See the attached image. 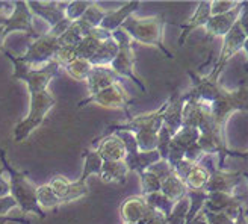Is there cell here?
I'll use <instances>...</instances> for the list:
<instances>
[{
  "label": "cell",
  "instance_id": "17",
  "mask_svg": "<svg viewBox=\"0 0 248 224\" xmlns=\"http://www.w3.org/2000/svg\"><path fill=\"white\" fill-rule=\"evenodd\" d=\"M95 150L103 160H124L126 158V145L117 133L102 135L97 140Z\"/></svg>",
  "mask_w": 248,
  "mask_h": 224
},
{
  "label": "cell",
  "instance_id": "48",
  "mask_svg": "<svg viewBox=\"0 0 248 224\" xmlns=\"http://www.w3.org/2000/svg\"><path fill=\"white\" fill-rule=\"evenodd\" d=\"M5 33H3V26H0V52H3V43H5Z\"/></svg>",
  "mask_w": 248,
  "mask_h": 224
},
{
  "label": "cell",
  "instance_id": "36",
  "mask_svg": "<svg viewBox=\"0 0 248 224\" xmlns=\"http://www.w3.org/2000/svg\"><path fill=\"white\" fill-rule=\"evenodd\" d=\"M70 183H71V180H68L65 176H61V174H55V176L50 179V182H48L47 185L50 186L52 191L61 198L62 205H64V198H65V195H67V192L70 190Z\"/></svg>",
  "mask_w": 248,
  "mask_h": 224
},
{
  "label": "cell",
  "instance_id": "27",
  "mask_svg": "<svg viewBox=\"0 0 248 224\" xmlns=\"http://www.w3.org/2000/svg\"><path fill=\"white\" fill-rule=\"evenodd\" d=\"M83 171L80 174V177L76 179L82 183H88V179L91 176H100L102 173V165H103V159L98 155L97 150H85L83 152Z\"/></svg>",
  "mask_w": 248,
  "mask_h": 224
},
{
  "label": "cell",
  "instance_id": "33",
  "mask_svg": "<svg viewBox=\"0 0 248 224\" xmlns=\"http://www.w3.org/2000/svg\"><path fill=\"white\" fill-rule=\"evenodd\" d=\"M188 212H189V198L186 195L185 198H182L180 202L174 205L171 214L167 217V224H186Z\"/></svg>",
  "mask_w": 248,
  "mask_h": 224
},
{
  "label": "cell",
  "instance_id": "43",
  "mask_svg": "<svg viewBox=\"0 0 248 224\" xmlns=\"http://www.w3.org/2000/svg\"><path fill=\"white\" fill-rule=\"evenodd\" d=\"M11 195V183L5 179V170L0 168V197Z\"/></svg>",
  "mask_w": 248,
  "mask_h": 224
},
{
  "label": "cell",
  "instance_id": "46",
  "mask_svg": "<svg viewBox=\"0 0 248 224\" xmlns=\"http://www.w3.org/2000/svg\"><path fill=\"white\" fill-rule=\"evenodd\" d=\"M227 156H234V158H241L244 160H248V150L247 152H236V150H229Z\"/></svg>",
  "mask_w": 248,
  "mask_h": 224
},
{
  "label": "cell",
  "instance_id": "6",
  "mask_svg": "<svg viewBox=\"0 0 248 224\" xmlns=\"http://www.w3.org/2000/svg\"><path fill=\"white\" fill-rule=\"evenodd\" d=\"M112 38L118 44V52L109 67L112 68L120 78H126L132 80L135 85L140 86V90L147 93L145 83L140 79V76L135 71V48H133V40L124 32L121 28L112 32Z\"/></svg>",
  "mask_w": 248,
  "mask_h": 224
},
{
  "label": "cell",
  "instance_id": "44",
  "mask_svg": "<svg viewBox=\"0 0 248 224\" xmlns=\"http://www.w3.org/2000/svg\"><path fill=\"white\" fill-rule=\"evenodd\" d=\"M33 224L28 218H18V217H0V224Z\"/></svg>",
  "mask_w": 248,
  "mask_h": 224
},
{
  "label": "cell",
  "instance_id": "9",
  "mask_svg": "<svg viewBox=\"0 0 248 224\" xmlns=\"http://www.w3.org/2000/svg\"><path fill=\"white\" fill-rule=\"evenodd\" d=\"M91 103L97 105V106H102V108H108V109L127 111L132 100H130V96L127 94L126 88H124V86L118 82V83L110 85V86H108V88L83 98L82 102H79L78 108H83V106L91 105Z\"/></svg>",
  "mask_w": 248,
  "mask_h": 224
},
{
  "label": "cell",
  "instance_id": "26",
  "mask_svg": "<svg viewBox=\"0 0 248 224\" xmlns=\"http://www.w3.org/2000/svg\"><path fill=\"white\" fill-rule=\"evenodd\" d=\"M106 12H108V11H105L103 8H100L97 3L93 2V3L88 6V9L85 11V14L76 21V23L79 24L80 31H82V35L86 36V33H88L91 29L100 26V23H102V20L105 18Z\"/></svg>",
  "mask_w": 248,
  "mask_h": 224
},
{
  "label": "cell",
  "instance_id": "13",
  "mask_svg": "<svg viewBox=\"0 0 248 224\" xmlns=\"http://www.w3.org/2000/svg\"><path fill=\"white\" fill-rule=\"evenodd\" d=\"M242 179V171H229L224 168L215 167L209 171V180L206 183V192H222V194H234V190Z\"/></svg>",
  "mask_w": 248,
  "mask_h": 224
},
{
  "label": "cell",
  "instance_id": "52",
  "mask_svg": "<svg viewBox=\"0 0 248 224\" xmlns=\"http://www.w3.org/2000/svg\"><path fill=\"white\" fill-rule=\"evenodd\" d=\"M245 212H247V215H248V206L245 208Z\"/></svg>",
  "mask_w": 248,
  "mask_h": 224
},
{
  "label": "cell",
  "instance_id": "35",
  "mask_svg": "<svg viewBox=\"0 0 248 224\" xmlns=\"http://www.w3.org/2000/svg\"><path fill=\"white\" fill-rule=\"evenodd\" d=\"M82 38H83L82 31H80V28H79V24H78L76 21H74V23H71V26L59 36L58 41H59V46H61V47H68V46L78 44Z\"/></svg>",
  "mask_w": 248,
  "mask_h": 224
},
{
  "label": "cell",
  "instance_id": "21",
  "mask_svg": "<svg viewBox=\"0 0 248 224\" xmlns=\"http://www.w3.org/2000/svg\"><path fill=\"white\" fill-rule=\"evenodd\" d=\"M210 17H212V14H210V2H198V6L192 14V17L185 24H180L182 33L179 36V46H183L186 38H188L195 29L204 28Z\"/></svg>",
  "mask_w": 248,
  "mask_h": 224
},
{
  "label": "cell",
  "instance_id": "42",
  "mask_svg": "<svg viewBox=\"0 0 248 224\" xmlns=\"http://www.w3.org/2000/svg\"><path fill=\"white\" fill-rule=\"evenodd\" d=\"M140 224H167V217L156 212V210H150V214L145 217V220Z\"/></svg>",
  "mask_w": 248,
  "mask_h": 224
},
{
  "label": "cell",
  "instance_id": "14",
  "mask_svg": "<svg viewBox=\"0 0 248 224\" xmlns=\"http://www.w3.org/2000/svg\"><path fill=\"white\" fill-rule=\"evenodd\" d=\"M186 102V94H180L177 90L172 91L165 102V111L162 118V126L174 136L183 126V108Z\"/></svg>",
  "mask_w": 248,
  "mask_h": 224
},
{
  "label": "cell",
  "instance_id": "39",
  "mask_svg": "<svg viewBox=\"0 0 248 224\" xmlns=\"http://www.w3.org/2000/svg\"><path fill=\"white\" fill-rule=\"evenodd\" d=\"M202 212L207 224H234V220H232L224 212H210V210H206V209H202Z\"/></svg>",
  "mask_w": 248,
  "mask_h": 224
},
{
  "label": "cell",
  "instance_id": "25",
  "mask_svg": "<svg viewBox=\"0 0 248 224\" xmlns=\"http://www.w3.org/2000/svg\"><path fill=\"white\" fill-rule=\"evenodd\" d=\"M117 52H118V44L112 36H110L109 40L102 41L100 47L97 48L95 55L91 58L90 64L93 67H108L112 64Z\"/></svg>",
  "mask_w": 248,
  "mask_h": 224
},
{
  "label": "cell",
  "instance_id": "32",
  "mask_svg": "<svg viewBox=\"0 0 248 224\" xmlns=\"http://www.w3.org/2000/svg\"><path fill=\"white\" fill-rule=\"evenodd\" d=\"M138 176H140V180H141V192H142V195H148V194L160 191L162 179H160L156 173H153L152 170L147 168L145 171L140 173Z\"/></svg>",
  "mask_w": 248,
  "mask_h": 224
},
{
  "label": "cell",
  "instance_id": "1",
  "mask_svg": "<svg viewBox=\"0 0 248 224\" xmlns=\"http://www.w3.org/2000/svg\"><path fill=\"white\" fill-rule=\"evenodd\" d=\"M3 55L14 64L12 79L24 82L29 91V112L26 118H23L14 129V141L21 143L41 126L50 109L56 105V98L48 90V85L59 74L61 65L56 61H50L41 68H31L21 62L18 56L11 55L5 48Z\"/></svg>",
  "mask_w": 248,
  "mask_h": 224
},
{
  "label": "cell",
  "instance_id": "18",
  "mask_svg": "<svg viewBox=\"0 0 248 224\" xmlns=\"http://www.w3.org/2000/svg\"><path fill=\"white\" fill-rule=\"evenodd\" d=\"M150 210L152 208L145 203L142 195H133L123 202L120 212H121V218L124 223L140 224L145 220L148 214H150Z\"/></svg>",
  "mask_w": 248,
  "mask_h": 224
},
{
  "label": "cell",
  "instance_id": "28",
  "mask_svg": "<svg viewBox=\"0 0 248 224\" xmlns=\"http://www.w3.org/2000/svg\"><path fill=\"white\" fill-rule=\"evenodd\" d=\"M198 138H200V130L198 129L191 126H182V129L172 136L171 143L176 147H179L183 153H186L188 148H191L198 143Z\"/></svg>",
  "mask_w": 248,
  "mask_h": 224
},
{
  "label": "cell",
  "instance_id": "53",
  "mask_svg": "<svg viewBox=\"0 0 248 224\" xmlns=\"http://www.w3.org/2000/svg\"><path fill=\"white\" fill-rule=\"evenodd\" d=\"M124 224H132V223H124Z\"/></svg>",
  "mask_w": 248,
  "mask_h": 224
},
{
  "label": "cell",
  "instance_id": "16",
  "mask_svg": "<svg viewBox=\"0 0 248 224\" xmlns=\"http://www.w3.org/2000/svg\"><path fill=\"white\" fill-rule=\"evenodd\" d=\"M28 6L33 17L36 16L43 18L50 26V29L65 18L64 11L67 2H28Z\"/></svg>",
  "mask_w": 248,
  "mask_h": 224
},
{
  "label": "cell",
  "instance_id": "4",
  "mask_svg": "<svg viewBox=\"0 0 248 224\" xmlns=\"http://www.w3.org/2000/svg\"><path fill=\"white\" fill-rule=\"evenodd\" d=\"M165 17L156 16V17H147V18H136L129 17L121 24V29L126 32L130 38L140 44L156 47L157 50L164 53V56L172 59V55L164 44V31H165Z\"/></svg>",
  "mask_w": 248,
  "mask_h": 224
},
{
  "label": "cell",
  "instance_id": "2",
  "mask_svg": "<svg viewBox=\"0 0 248 224\" xmlns=\"http://www.w3.org/2000/svg\"><path fill=\"white\" fill-rule=\"evenodd\" d=\"M188 74L192 80V88L186 94L206 108L217 130L227 136L230 117L234 112H248V86L241 85L239 88L230 91L219 83V79L210 74L200 76L191 70Z\"/></svg>",
  "mask_w": 248,
  "mask_h": 224
},
{
  "label": "cell",
  "instance_id": "10",
  "mask_svg": "<svg viewBox=\"0 0 248 224\" xmlns=\"http://www.w3.org/2000/svg\"><path fill=\"white\" fill-rule=\"evenodd\" d=\"M247 40V36L244 35L242 29L239 28V24L236 21V24L230 29V32L224 36V41H222V47H221V52H219V56L218 59L215 61V65L212 68L209 74L210 76H214L217 79H219V74L224 71L227 62L236 55L238 52L242 50L244 47V43Z\"/></svg>",
  "mask_w": 248,
  "mask_h": 224
},
{
  "label": "cell",
  "instance_id": "47",
  "mask_svg": "<svg viewBox=\"0 0 248 224\" xmlns=\"http://www.w3.org/2000/svg\"><path fill=\"white\" fill-rule=\"evenodd\" d=\"M189 224H207V221H206V218H204V215H203L202 210L192 218V221H191Z\"/></svg>",
  "mask_w": 248,
  "mask_h": 224
},
{
  "label": "cell",
  "instance_id": "30",
  "mask_svg": "<svg viewBox=\"0 0 248 224\" xmlns=\"http://www.w3.org/2000/svg\"><path fill=\"white\" fill-rule=\"evenodd\" d=\"M145 203L150 206L153 210H156V212L162 214L165 217H168L171 214L172 208H174L176 203H172L170 198H167L162 192H153V194H148V195H142Z\"/></svg>",
  "mask_w": 248,
  "mask_h": 224
},
{
  "label": "cell",
  "instance_id": "50",
  "mask_svg": "<svg viewBox=\"0 0 248 224\" xmlns=\"http://www.w3.org/2000/svg\"><path fill=\"white\" fill-rule=\"evenodd\" d=\"M6 20H8V16H5V14L0 12V26H3V24L6 23Z\"/></svg>",
  "mask_w": 248,
  "mask_h": 224
},
{
  "label": "cell",
  "instance_id": "19",
  "mask_svg": "<svg viewBox=\"0 0 248 224\" xmlns=\"http://www.w3.org/2000/svg\"><path fill=\"white\" fill-rule=\"evenodd\" d=\"M85 82H86V88H88L90 96H93L98 91L108 88L110 85L118 83L120 76L110 67H93V70L90 71Z\"/></svg>",
  "mask_w": 248,
  "mask_h": 224
},
{
  "label": "cell",
  "instance_id": "5",
  "mask_svg": "<svg viewBox=\"0 0 248 224\" xmlns=\"http://www.w3.org/2000/svg\"><path fill=\"white\" fill-rule=\"evenodd\" d=\"M0 160L3 164L5 173H8V176L11 177V195L14 197L18 208L24 214H35L40 218H46V212L41 210L38 200H36V188L38 186H35V183L29 179L28 173L12 167L2 148H0Z\"/></svg>",
  "mask_w": 248,
  "mask_h": 224
},
{
  "label": "cell",
  "instance_id": "8",
  "mask_svg": "<svg viewBox=\"0 0 248 224\" xmlns=\"http://www.w3.org/2000/svg\"><path fill=\"white\" fill-rule=\"evenodd\" d=\"M115 133L124 141V145H126V158H124V164L127 165L129 171H135V173L140 174V173L145 171L148 167H152L153 164H156L160 160L157 150L140 152V148L135 141V136L130 132H115Z\"/></svg>",
  "mask_w": 248,
  "mask_h": 224
},
{
  "label": "cell",
  "instance_id": "41",
  "mask_svg": "<svg viewBox=\"0 0 248 224\" xmlns=\"http://www.w3.org/2000/svg\"><path fill=\"white\" fill-rule=\"evenodd\" d=\"M238 24L242 29L244 35L248 38V2H241V12H239Z\"/></svg>",
  "mask_w": 248,
  "mask_h": 224
},
{
  "label": "cell",
  "instance_id": "3",
  "mask_svg": "<svg viewBox=\"0 0 248 224\" xmlns=\"http://www.w3.org/2000/svg\"><path fill=\"white\" fill-rule=\"evenodd\" d=\"M165 103L153 112H147L129 118L124 123H114L108 128L109 133L115 132H130L135 136L136 145L140 152H153L157 145V133L162 128Z\"/></svg>",
  "mask_w": 248,
  "mask_h": 224
},
{
  "label": "cell",
  "instance_id": "40",
  "mask_svg": "<svg viewBox=\"0 0 248 224\" xmlns=\"http://www.w3.org/2000/svg\"><path fill=\"white\" fill-rule=\"evenodd\" d=\"M16 208H18V205L12 195L0 197V217H9V212H12Z\"/></svg>",
  "mask_w": 248,
  "mask_h": 224
},
{
  "label": "cell",
  "instance_id": "38",
  "mask_svg": "<svg viewBox=\"0 0 248 224\" xmlns=\"http://www.w3.org/2000/svg\"><path fill=\"white\" fill-rule=\"evenodd\" d=\"M239 2H233V0H217V2H210V14L212 16H221L226 12L236 8Z\"/></svg>",
  "mask_w": 248,
  "mask_h": 224
},
{
  "label": "cell",
  "instance_id": "11",
  "mask_svg": "<svg viewBox=\"0 0 248 224\" xmlns=\"http://www.w3.org/2000/svg\"><path fill=\"white\" fill-rule=\"evenodd\" d=\"M14 32H24L29 36H32L33 40L40 36V35H36L33 29V14L28 6V2H23V0L14 2V9L11 11L6 23L3 24L5 36Z\"/></svg>",
  "mask_w": 248,
  "mask_h": 224
},
{
  "label": "cell",
  "instance_id": "24",
  "mask_svg": "<svg viewBox=\"0 0 248 224\" xmlns=\"http://www.w3.org/2000/svg\"><path fill=\"white\" fill-rule=\"evenodd\" d=\"M185 186L191 191H204L209 180V170L202 164H194L191 170L182 177Z\"/></svg>",
  "mask_w": 248,
  "mask_h": 224
},
{
  "label": "cell",
  "instance_id": "34",
  "mask_svg": "<svg viewBox=\"0 0 248 224\" xmlns=\"http://www.w3.org/2000/svg\"><path fill=\"white\" fill-rule=\"evenodd\" d=\"M93 2H83V0H74V2H67V6H65V18L70 21V23H74L78 21L83 14L85 11L88 9V6L91 5Z\"/></svg>",
  "mask_w": 248,
  "mask_h": 224
},
{
  "label": "cell",
  "instance_id": "7",
  "mask_svg": "<svg viewBox=\"0 0 248 224\" xmlns=\"http://www.w3.org/2000/svg\"><path fill=\"white\" fill-rule=\"evenodd\" d=\"M59 48L61 46L56 36L50 33H44L29 44L26 53L20 56V61L29 65L31 68H41L55 59V55L58 53Z\"/></svg>",
  "mask_w": 248,
  "mask_h": 224
},
{
  "label": "cell",
  "instance_id": "37",
  "mask_svg": "<svg viewBox=\"0 0 248 224\" xmlns=\"http://www.w3.org/2000/svg\"><path fill=\"white\" fill-rule=\"evenodd\" d=\"M172 140V135L162 126L157 133V145H156V150L160 156V159L165 160L167 159V153H168V147H170V143Z\"/></svg>",
  "mask_w": 248,
  "mask_h": 224
},
{
  "label": "cell",
  "instance_id": "29",
  "mask_svg": "<svg viewBox=\"0 0 248 224\" xmlns=\"http://www.w3.org/2000/svg\"><path fill=\"white\" fill-rule=\"evenodd\" d=\"M36 200H38V206L41 208V210H44V212L62 205L61 198L52 191V188L47 183L36 188Z\"/></svg>",
  "mask_w": 248,
  "mask_h": 224
},
{
  "label": "cell",
  "instance_id": "12",
  "mask_svg": "<svg viewBox=\"0 0 248 224\" xmlns=\"http://www.w3.org/2000/svg\"><path fill=\"white\" fill-rule=\"evenodd\" d=\"M245 208V202L236 194L207 192L203 209L210 212H224L232 220H236L238 214Z\"/></svg>",
  "mask_w": 248,
  "mask_h": 224
},
{
  "label": "cell",
  "instance_id": "23",
  "mask_svg": "<svg viewBox=\"0 0 248 224\" xmlns=\"http://www.w3.org/2000/svg\"><path fill=\"white\" fill-rule=\"evenodd\" d=\"M160 192H162L167 198H170L172 203H177L182 200V198L186 197V194H188V188L185 186L183 180L177 176L174 171H172L170 176H167L162 180V185H160Z\"/></svg>",
  "mask_w": 248,
  "mask_h": 224
},
{
  "label": "cell",
  "instance_id": "45",
  "mask_svg": "<svg viewBox=\"0 0 248 224\" xmlns=\"http://www.w3.org/2000/svg\"><path fill=\"white\" fill-rule=\"evenodd\" d=\"M247 208V206H245ZM245 208L238 214L236 220H234V224H248V218H247V212H245Z\"/></svg>",
  "mask_w": 248,
  "mask_h": 224
},
{
  "label": "cell",
  "instance_id": "22",
  "mask_svg": "<svg viewBox=\"0 0 248 224\" xmlns=\"http://www.w3.org/2000/svg\"><path fill=\"white\" fill-rule=\"evenodd\" d=\"M129 168L124 160H103L100 177L105 183H121L124 185L127 180Z\"/></svg>",
  "mask_w": 248,
  "mask_h": 224
},
{
  "label": "cell",
  "instance_id": "31",
  "mask_svg": "<svg viewBox=\"0 0 248 224\" xmlns=\"http://www.w3.org/2000/svg\"><path fill=\"white\" fill-rule=\"evenodd\" d=\"M64 68L68 76H71L73 79L76 80H86V78H88L90 71L93 70V65L90 64V61H85V59H74L71 62H68V64H65Z\"/></svg>",
  "mask_w": 248,
  "mask_h": 224
},
{
  "label": "cell",
  "instance_id": "20",
  "mask_svg": "<svg viewBox=\"0 0 248 224\" xmlns=\"http://www.w3.org/2000/svg\"><path fill=\"white\" fill-rule=\"evenodd\" d=\"M140 5H141V2H127L124 6H121L120 9H115V11H108L106 12V16H105V18L102 20V23H100V29H103V31H106V32H109V33H112V32H115L117 29H120L121 28V24L126 21L129 17H132L133 16V12L135 11H138V8H140Z\"/></svg>",
  "mask_w": 248,
  "mask_h": 224
},
{
  "label": "cell",
  "instance_id": "49",
  "mask_svg": "<svg viewBox=\"0 0 248 224\" xmlns=\"http://www.w3.org/2000/svg\"><path fill=\"white\" fill-rule=\"evenodd\" d=\"M242 50L247 53V65H245V71L248 73V38L245 40V43H244V47H242Z\"/></svg>",
  "mask_w": 248,
  "mask_h": 224
},
{
  "label": "cell",
  "instance_id": "15",
  "mask_svg": "<svg viewBox=\"0 0 248 224\" xmlns=\"http://www.w3.org/2000/svg\"><path fill=\"white\" fill-rule=\"evenodd\" d=\"M239 12H241V2L238 3L236 8H233L232 11L226 12V14L210 17L207 24L204 26V31H206L204 40H214L217 36H222V38H224L230 32V29L236 24L239 18Z\"/></svg>",
  "mask_w": 248,
  "mask_h": 224
},
{
  "label": "cell",
  "instance_id": "51",
  "mask_svg": "<svg viewBox=\"0 0 248 224\" xmlns=\"http://www.w3.org/2000/svg\"><path fill=\"white\" fill-rule=\"evenodd\" d=\"M242 177L247 179V182H248V171H242Z\"/></svg>",
  "mask_w": 248,
  "mask_h": 224
}]
</instances>
